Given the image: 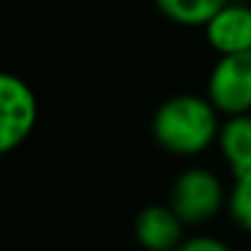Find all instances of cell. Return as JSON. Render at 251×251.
Returning <instances> with one entry per match:
<instances>
[{
  "label": "cell",
  "instance_id": "1",
  "mask_svg": "<svg viewBox=\"0 0 251 251\" xmlns=\"http://www.w3.org/2000/svg\"><path fill=\"white\" fill-rule=\"evenodd\" d=\"M222 126L219 111L204 94L180 91L158 103L151 118L155 146L175 158H197L214 148Z\"/></svg>",
  "mask_w": 251,
  "mask_h": 251
},
{
  "label": "cell",
  "instance_id": "2",
  "mask_svg": "<svg viewBox=\"0 0 251 251\" xmlns=\"http://www.w3.org/2000/svg\"><path fill=\"white\" fill-rule=\"evenodd\" d=\"M226 190L212 168L190 165L173 177L165 202L185 226H204L226 209Z\"/></svg>",
  "mask_w": 251,
  "mask_h": 251
},
{
  "label": "cell",
  "instance_id": "3",
  "mask_svg": "<svg viewBox=\"0 0 251 251\" xmlns=\"http://www.w3.org/2000/svg\"><path fill=\"white\" fill-rule=\"evenodd\" d=\"M37 118L40 101L35 89L13 72H0V158L27 143Z\"/></svg>",
  "mask_w": 251,
  "mask_h": 251
},
{
  "label": "cell",
  "instance_id": "4",
  "mask_svg": "<svg viewBox=\"0 0 251 251\" xmlns=\"http://www.w3.org/2000/svg\"><path fill=\"white\" fill-rule=\"evenodd\" d=\"M204 96L222 118L251 113V52L217 57L207 74Z\"/></svg>",
  "mask_w": 251,
  "mask_h": 251
},
{
  "label": "cell",
  "instance_id": "5",
  "mask_svg": "<svg viewBox=\"0 0 251 251\" xmlns=\"http://www.w3.org/2000/svg\"><path fill=\"white\" fill-rule=\"evenodd\" d=\"M202 32L217 57L251 52V5L244 0H229L212 15Z\"/></svg>",
  "mask_w": 251,
  "mask_h": 251
},
{
  "label": "cell",
  "instance_id": "6",
  "mask_svg": "<svg viewBox=\"0 0 251 251\" xmlns=\"http://www.w3.org/2000/svg\"><path fill=\"white\" fill-rule=\"evenodd\" d=\"M185 224L168 207V202L146 204L133 217V239L143 251H175L185 234Z\"/></svg>",
  "mask_w": 251,
  "mask_h": 251
},
{
  "label": "cell",
  "instance_id": "7",
  "mask_svg": "<svg viewBox=\"0 0 251 251\" xmlns=\"http://www.w3.org/2000/svg\"><path fill=\"white\" fill-rule=\"evenodd\" d=\"M214 148L219 151L231 177L251 173V113L222 118Z\"/></svg>",
  "mask_w": 251,
  "mask_h": 251
},
{
  "label": "cell",
  "instance_id": "8",
  "mask_svg": "<svg viewBox=\"0 0 251 251\" xmlns=\"http://www.w3.org/2000/svg\"><path fill=\"white\" fill-rule=\"evenodd\" d=\"M229 0H153L155 10L177 27H204Z\"/></svg>",
  "mask_w": 251,
  "mask_h": 251
},
{
  "label": "cell",
  "instance_id": "9",
  "mask_svg": "<svg viewBox=\"0 0 251 251\" xmlns=\"http://www.w3.org/2000/svg\"><path fill=\"white\" fill-rule=\"evenodd\" d=\"M224 212L229 214L231 224L239 231L251 234V173L231 177V187L226 190V209Z\"/></svg>",
  "mask_w": 251,
  "mask_h": 251
},
{
  "label": "cell",
  "instance_id": "10",
  "mask_svg": "<svg viewBox=\"0 0 251 251\" xmlns=\"http://www.w3.org/2000/svg\"><path fill=\"white\" fill-rule=\"evenodd\" d=\"M175 251H234V246L214 234H192L185 236Z\"/></svg>",
  "mask_w": 251,
  "mask_h": 251
}]
</instances>
